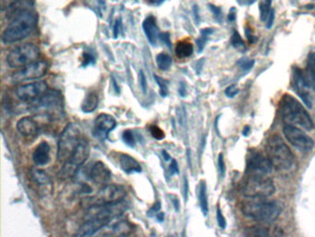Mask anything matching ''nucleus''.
<instances>
[{"instance_id": "13", "label": "nucleus", "mask_w": 315, "mask_h": 237, "mask_svg": "<svg viewBox=\"0 0 315 237\" xmlns=\"http://www.w3.org/2000/svg\"><path fill=\"white\" fill-rule=\"evenodd\" d=\"M273 168L267 156L255 150L249 152L246 163V172L248 175H268L272 172Z\"/></svg>"}, {"instance_id": "54", "label": "nucleus", "mask_w": 315, "mask_h": 237, "mask_svg": "<svg viewBox=\"0 0 315 237\" xmlns=\"http://www.w3.org/2000/svg\"><path fill=\"white\" fill-rule=\"evenodd\" d=\"M257 0H237L238 5L240 6H251L253 3H255Z\"/></svg>"}, {"instance_id": "40", "label": "nucleus", "mask_w": 315, "mask_h": 237, "mask_svg": "<svg viewBox=\"0 0 315 237\" xmlns=\"http://www.w3.org/2000/svg\"><path fill=\"white\" fill-rule=\"evenodd\" d=\"M217 223H218L219 227H220L221 229H223V230L226 229V227H227V222H226V219H225V217L223 215L222 212H221V210H220L219 206H217Z\"/></svg>"}, {"instance_id": "56", "label": "nucleus", "mask_w": 315, "mask_h": 237, "mask_svg": "<svg viewBox=\"0 0 315 237\" xmlns=\"http://www.w3.org/2000/svg\"><path fill=\"white\" fill-rule=\"evenodd\" d=\"M171 201L173 203L176 212H179V211H180V201H179V198H178L177 196H172V200H171Z\"/></svg>"}, {"instance_id": "29", "label": "nucleus", "mask_w": 315, "mask_h": 237, "mask_svg": "<svg viewBox=\"0 0 315 237\" xmlns=\"http://www.w3.org/2000/svg\"><path fill=\"white\" fill-rule=\"evenodd\" d=\"M307 78L315 90V52L310 53L307 63Z\"/></svg>"}, {"instance_id": "26", "label": "nucleus", "mask_w": 315, "mask_h": 237, "mask_svg": "<svg viewBox=\"0 0 315 237\" xmlns=\"http://www.w3.org/2000/svg\"><path fill=\"white\" fill-rule=\"evenodd\" d=\"M175 52H176L177 57L180 58H186V57H191L192 55L193 46L191 42L182 40L177 44Z\"/></svg>"}, {"instance_id": "32", "label": "nucleus", "mask_w": 315, "mask_h": 237, "mask_svg": "<svg viewBox=\"0 0 315 237\" xmlns=\"http://www.w3.org/2000/svg\"><path fill=\"white\" fill-rule=\"evenodd\" d=\"M245 235L253 237L269 236L270 232H269L268 229L265 227L253 226L246 229Z\"/></svg>"}, {"instance_id": "62", "label": "nucleus", "mask_w": 315, "mask_h": 237, "mask_svg": "<svg viewBox=\"0 0 315 237\" xmlns=\"http://www.w3.org/2000/svg\"><path fill=\"white\" fill-rule=\"evenodd\" d=\"M249 133H250V127H249V126H246V127H245V129L243 131V134H244L245 136H247Z\"/></svg>"}, {"instance_id": "24", "label": "nucleus", "mask_w": 315, "mask_h": 237, "mask_svg": "<svg viewBox=\"0 0 315 237\" xmlns=\"http://www.w3.org/2000/svg\"><path fill=\"white\" fill-rule=\"evenodd\" d=\"M17 129L24 136H32L37 134L38 125L33 118L24 117L17 123Z\"/></svg>"}, {"instance_id": "10", "label": "nucleus", "mask_w": 315, "mask_h": 237, "mask_svg": "<svg viewBox=\"0 0 315 237\" xmlns=\"http://www.w3.org/2000/svg\"><path fill=\"white\" fill-rule=\"evenodd\" d=\"M40 57V50L37 46L26 43L11 50L7 56V63L11 68H22L37 62Z\"/></svg>"}, {"instance_id": "22", "label": "nucleus", "mask_w": 315, "mask_h": 237, "mask_svg": "<svg viewBox=\"0 0 315 237\" xmlns=\"http://www.w3.org/2000/svg\"><path fill=\"white\" fill-rule=\"evenodd\" d=\"M32 160L34 163L38 166H45L50 161V145L49 144L43 141L37 145L36 150L32 153Z\"/></svg>"}, {"instance_id": "34", "label": "nucleus", "mask_w": 315, "mask_h": 237, "mask_svg": "<svg viewBox=\"0 0 315 237\" xmlns=\"http://www.w3.org/2000/svg\"><path fill=\"white\" fill-rule=\"evenodd\" d=\"M231 45L232 47L237 49L239 52H245L247 50V47L245 45V43L243 41L242 38L238 32L234 31L232 36H231Z\"/></svg>"}, {"instance_id": "14", "label": "nucleus", "mask_w": 315, "mask_h": 237, "mask_svg": "<svg viewBox=\"0 0 315 237\" xmlns=\"http://www.w3.org/2000/svg\"><path fill=\"white\" fill-rule=\"evenodd\" d=\"M47 69H48V64L47 62L39 61V62H32L25 67H22L20 71L14 72L11 75V83H19L29 81V80L39 79L47 73Z\"/></svg>"}, {"instance_id": "2", "label": "nucleus", "mask_w": 315, "mask_h": 237, "mask_svg": "<svg viewBox=\"0 0 315 237\" xmlns=\"http://www.w3.org/2000/svg\"><path fill=\"white\" fill-rule=\"evenodd\" d=\"M279 111L288 124L300 126L307 131L313 129L314 124L310 114L294 97L285 94L279 103Z\"/></svg>"}, {"instance_id": "63", "label": "nucleus", "mask_w": 315, "mask_h": 237, "mask_svg": "<svg viewBox=\"0 0 315 237\" xmlns=\"http://www.w3.org/2000/svg\"><path fill=\"white\" fill-rule=\"evenodd\" d=\"M98 2L100 5L104 8V6H106V4H104V0H98Z\"/></svg>"}, {"instance_id": "45", "label": "nucleus", "mask_w": 315, "mask_h": 237, "mask_svg": "<svg viewBox=\"0 0 315 237\" xmlns=\"http://www.w3.org/2000/svg\"><path fill=\"white\" fill-rule=\"evenodd\" d=\"M218 170H219V173L221 177H224L225 175V172H226V165H225V162H224V158H223V155H219L218 157Z\"/></svg>"}, {"instance_id": "18", "label": "nucleus", "mask_w": 315, "mask_h": 237, "mask_svg": "<svg viewBox=\"0 0 315 237\" xmlns=\"http://www.w3.org/2000/svg\"><path fill=\"white\" fill-rule=\"evenodd\" d=\"M133 232V226L127 221L112 220L95 235L97 236H127Z\"/></svg>"}, {"instance_id": "52", "label": "nucleus", "mask_w": 315, "mask_h": 237, "mask_svg": "<svg viewBox=\"0 0 315 237\" xmlns=\"http://www.w3.org/2000/svg\"><path fill=\"white\" fill-rule=\"evenodd\" d=\"M179 94L182 98H185L187 95L186 84L181 82L180 83V87H179Z\"/></svg>"}, {"instance_id": "9", "label": "nucleus", "mask_w": 315, "mask_h": 237, "mask_svg": "<svg viewBox=\"0 0 315 237\" xmlns=\"http://www.w3.org/2000/svg\"><path fill=\"white\" fill-rule=\"evenodd\" d=\"M90 153V145L88 141L83 138L82 143L78 146L76 151L73 153L68 160L63 163L62 168L58 172V177L61 180H68L80 170L83 163L88 159Z\"/></svg>"}, {"instance_id": "48", "label": "nucleus", "mask_w": 315, "mask_h": 237, "mask_svg": "<svg viewBox=\"0 0 315 237\" xmlns=\"http://www.w3.org/2000/svg\"><path fill=\"white\" fill-rule=\"evenodd\" d=\"M274 9H272L271 11H270V13H269L268 18H267V21H266V28L267 29H270V28H272V26L274 24Z\"/></svg>"}, {"instance_id": "46", "label": "nucleus", "mask_w": 315, "mask_h": 237, "mask_svg": "<svg viewBox=\"0 0 315 237\" xmlns=\"http://www.w3.org/2000/svg\"><path fill=\"white\" fill-rule=\"evenodd\" d=\"M139 85H141V88H142L143 92L145 94L146 93V91H147V82H146V77H145L144 71H141V72H139Z\"/></svg>"}, {"instance_id": "35", "label": "nucleus", "mask_w": 315, "mask_h": 237, "mask_svg": "<svg viewBox=\"0 0 315 237\" xmlns=\"http://www.w3.org/2000/svg\"><path fill=\"white\" fill-rule=\"evenodd\" d=\"M155 82L158 84V86L160 88V96L162 98H165L167 97V95L169 93V89H168V85L169 83L167 80H165L164 78L160 77L158 75H155Z\"/></svg>"}, {"instance_id": "19", "label": "nucleus", "mask_w": 315, "mask_h": 237, "mask_svg": "<svg viewBox=\"0 0 315 237\" xmlns=\"http://www.w3.org/2000/svg\"><path fill=\"white\" fill-rule=\"evenodd\" d=\"M116 126H117V121L115 120L113 116L109 114H100L94 122L93 135L101 141H104L108 139L109 133L113 131L116 128Z\"/></svg>"}, {"instance_id": "44", "label": "nucleus", "mask_w": 315, "mask_h": 237, "mask_svg": "<svg viewBox=\"0 0 315 237\" xmlns=\"http://www.w3.org/2000/svg\"><path fill=\"white\" fill-rule=\"evenodd\" d=\"M18 0H1V10L2 11H8L15 5Z\"/></svg>"}, {"instance_id": "25", "label": "nucleus", "mask_w": 315, "mask_h": 237, "mask_svg": "<svg viewBox=\"0 0 315 237\" xmlns=\"http://www.w3.org/2000/svg\"><path fill=\"white\" fill-rule=\"evenodd\" d=\"M98 106V95L96 92H91L83 100L82 104V110L84 113L93 112Z\"/></svg>"}, {"instance_id": "38", "label": "nucleus", "mask_w": 315, "mask_h": 237, "mask_svg": "<svg viewBox=\"0 0 315 237\" xmlns=\"http://www.w3.org/2000/svg\"><path fill=\"white\" fill-rule=\"evenodd\" d=\"M150 133L152 136L156 140H163L165 138V132L159 128L157 125H152L150 127Z\"/></svg>"}, {"instance_id": "60", "label": "nucleus", "mask_w": 315, "mask_h": 237, "mask_svg": "<svg viewBox=\"0 0 315 237\" xmlns=\"http://www.w3.org/2000/svg\"><path fill=\"white\" fill-rule=\"evenodd\" d=\"M162 154H163V157H164V159H165L166 161L170 160V155L168 154L165 150H163V151H162Z\"/></svg>"}, {"instance_id": "61", "label": "nucleus", "mask_w": 315, "mask_h": 237, "mask_svg": "<svg viewBox=\"0 0 315 237\" xmlns=\"http://www.w3.org/2000/svg\"><path fill=\"white\" fill-rule=\"evenodd\" d=\"M156 219L159 221V222H163L164 219H165V213H159L156 215Z\"/></svg>"}, {"instance_id": "17", "label": "nucleus", "mask_w": 315, "mask_h": 237, "mask_svg": "<svg viewBox=\"0 0 315 237\" xmlns=\"http://www.w3.org/2000/svg\"><path fill=\"white\" fill-rule=\"evenodd\" d=\"M85 175L89 181L96 186H103L108 185L111 179V170L102 161H96L90 166L85 171Z\"/></svg>"}, {"instance_id": "59", "label": "nucleus", "mask_w": 315, "mask_h": 237, "mask_svg": "<svg viewBox=\"0 0 315 237\" xmlns=\"http://www.w3.org/2000/svg\"><path fill=\"white\" fill-rule=\"evenodd\" d=\"M112 84H113L114 88H115V91H116V93H119V85L117 84V82H116V80L114 79V77H112Z\"/></svg>"}, {"instance_id": "37", "label": "nucleus", "mask_w": 315, "mask_h": 237, "mask_svg": "<svg viewBox=\"0 0 315 237\" xmlns=\"http://www.w3.org/2000/svg\"><path fill=\"white\" fill-rule=\"evenodd\" d=\"M254 63L255 62L252 60V58H248V57H242L240 60H238V66L244 72H249L253 69L254 66Z\"/></svg>"}, {"instance_id": "43", "label": "nucleus", "mask_w": 315, "mask_h": 237, "mask_svg": "<svg viewBox=\"0 0 315 237\" xmlns=\"http://www.w3.org/2000/svg\"><path fill=\"white\" fill-rule=\"evenodd\" d=\"M122 30V21L121 19H118L115 21V24L113 27V36L114 38H118L120 34V32Z\"/></svg>"}, {"instance_id": "7", "label": "nucleus", "mask_w": 315, "mask_h": 237, "mask_svg": "<svg viewBox=\"0 0 315 237\" xmlns=\"http://www.w3.org/2000/svg\"><path fill=\"white\" fill-rule=\"evenodd\" d=\"M274 183L268 175H248L241 186V194L252 199L267 198L274 194Z\"/></svg>"}, {"instance_id": "31", "label": "nucleus", "mask_w": 315, "mask_h": 237, "mask_svg": "<svg viewBox=\"0 0 315 237\" xmlns=\"http://www.w3.org/2000/svg\"><path fill=\"white\" fill-rule=\"evenodd\" d=\"M156 63L161 71H167L172 65V57L166 53H159L156 56Z\"/></svg>"}, {"instance_id": "53", "label": "nucleus", "mask_w": 315, "mask_h": 237, "mask_svg": "<svg viewBox=\"0 0 315 237\" xmlns=\"http://www.w3.org/2000/svg\"><path fill=\"white\" fill-rule=\"evenodd\" d=\"M161 204L160 202H156L154 206H152V209L149 212V214H156L157 212L160 211Z\"/></svg>"}, {"instance_id": "6", "label": "nucleus", "mask_w": 315, "mask_h": 237, "mask_svg": "<svg viewBox=\"0 0 315 237\" xmlns=\"http://www.w3.org/2000/svg\"><path fill=\"white\" fill-rule=\"evenodd\" d=\"M83 140L82 130L76 123H71L64 128L57 144V161L64 163L76 151Z\"/></svg>"}, {"instance_id": "5", "label": "nucleus", "mask_w": 315, "mask_h": 237, "mask_svg": "<svg viewBox=\"0 0 315 237\" xmlns=\"http://www.w3.org/2000/svg\"><path fill=\"white\" fill-rule=\"evenodd\" d=\"M32 112L50 120L59 118L63 114V100L61 94L57 90H48L41 98L31 102Z\"/></svg>"}, {"instance_id": "8", "label": "nucleus", "mask_w": 315, "mask_h": 237, "mask_svg": "<svg viewBox=\"0 0 315 237\" xmlns=\"http://www.w3.org/2000/svg\"><path fill=\"white\" fill-rule=\"evenodd\" d=\"M126 196L127 191L124 186L119 185H106L102 186L95 195L85 198L83 205L86 208H90L109 203H115L124 200Z\"/></svg>"}, {"instance_id": "51", "label": "nucleus", "mask_w": 315, "mask_h": 237, "mask_svg": "<svg viewBox=\"0 0 315 237\" xmlns=\"http://www.w3.org/2000/svg\"><path fill=\"white\" fill-rule=\"evenodd\" d=\"M192 13H193V17H194V20L196 21L197 24H199V23H200V12H199V8H198V6H193V8H192Z\"/></svg>"}, {"instance_id": "11", "label": "nucleus", "mask_w": 315, "mask_h": 237, "mask_svg": "<svg viewBox=\"0 0 315 237\" xmlns=\"http://www.w3.org/2000/svg\"><path fill=\"white\" fill-rule=\"evenodd\" d=\"M127 210H128V203L124 199L115 203H109L87 208V212L84 217L85 220L101 219L111 222L112 220L121 216Z\"/></svg>"}, {"instance_id": "49", "label": "nucleus", "mask_w": 315, "mask_h": 237, "mask_svg": "<svg viewBox=\"0 0 315 237\" xmlns=\"http://www.w3.org/2000/svg\"><path fill=\"white\" fill-rule=\"evenodd\" d=\"M161 41L165 44L167 47L171 48L170 36L168 33H163L160 35Z\"/></svg>"}, {"instance_id": "36", "label": "nucleus", "mask_w": 315, "mask_h": 237, "mask_svg": "<svg viewBox=\"0 0 315 237\" xmlns=\"http://www.w3.org/2000/svg\"><path fill=\"white\" fill-rule=\"evenodd\" d=\"M122 139L127 145H129L130 147H134L136 144V138H135L134 132L132 130L124 131L122 134Z\"/></svg>"}, {"instance_id": "39", "label": "nucleus", "mask_w": 315, "mask_h": 237, "mask_svg": "<svg viewBox=\"0 0 315 237\" xmlns=\"http://www.w3.org/2000/svg\"><path fill=\"white\" fill-rule=\"evenodd\" d=\"M95 62V57H93V55L90 53V52H84L83 55V63H82V66L83 67H86L89 65H92L94 64Z\"/></svg>"}, {"instance_id": "3", "label": "nucleus", "mask_w": 315, "mask_h": 237, "mask_svg": "<svg viewBox=\"0 0 315 237\" xmlns=\"http://www.w3.org/2000/svg\"><path fill=\"white\" fill-rule=\"evenodd\" d=\"M241 205V212L244 216L253 221L261 222H272L281 214L282 209L278 203L265 201L263 199L248 198Z\"/></svg>"}, {"instance_id": "23", "label": "nucleus", "mask_w": 315, "mask_h": 237, "mask_svg": "<svg viewBox=\"0 0 315 237\" xmlns=\"http://www.w3.org/2000/svg\"><path fill=\"white\" fill-rule=\"evenodd\" d=\"M119 165L122 170L130 174V173H139L142 172V166L134 158L127 154H122L119 158Z\"/></svg>"}, {"instance_id": "33", "label": "nucleus", "mask_w": 315, "mask_h": 237, "mask_svg": "<svg viewBox=\"0 0 315 237\" xmlns=\"http://www.w3.org/2000/svg\"><path fill=\"white\" fill-rule=\"evenodd\" d=\"M271 5L272 0H261L259 4V11H260V19L263 22H266L268 18L269 13L271 11Z\"/></svg>"}, {"instance_id": "30", "label": "nucleus", "mask_w": 315, "mask_h": 237, "mask_svg": "<svg viewBox=\"0 0 315 237\" xmlns=\"http://www.w3.org/2000/svg\"><path fill=\"white\" fill-rule=\"evenodd\" d=\"M213 33H214V30L212 28H204L201 31V36L196 40L197 49H198L199 53H201L204 49L206 42L208 41V38H209V36L212 35Z\"/></svg>"}, {"instance_id": "27", "label": "nucleus", "mask_w": 315, "mask_h": 237, "mask_svg": "<svg viewBox=\"0 0 315 237\" xmlns=\"http://www.w3.org/2000/svg\"><path fill=\"white\" fill-rule=\"evenodd\" d=\"M199 203H200V206H201V210H202L203 216H207L209 209H208L206 184H205L204 181H202L200 183V187H199Z\"/></svg>"}, {"instance_id": "1", "label": "nucleus", "mask_w": 315, "mask_h": 237, "mask_svg": "<svg viewBox=\"0 0 315 237\" xmlns=\"http://www.w3.org/2000/svg\"><path fill=\"white\" fill-rule=\"evenodd\" d=\"M38 18L33 11L23 10L19 11L11 23L2 34L4 44H12L21 41L36 31Z\"/></svg>"}, {"instance_id": "42", "label": "nucleus", "mask_w": 315, "mask_h": 237, "mask_svg": "<svg viewBox=\"0 0 315 237\" xmlns=\"http://www.w3.org/2000/svg\"><path fill=\"white\" fill-rule=\"evenodd\" d=\"M209 9H210V11H212L213 14L217 21H221L223 17L221 9L217 6L212 5V4H209Z\"/></svg>"}, {"instance_id": "28", "label": "nucleus", "mask_w": 315, "mask_h": 237, "mask_svg": "<svg viewBox=\"0 0 315 237\" xmlns=\"http://www.w3.org/2000/svg\"><path fill=\"white\" fill-rule=\"evenodd\" d=\"M31 177L32 181L38 184L40 186H44V185H47L49 182H50V178L49 176L47 175V173L43 170L40 169H37V168H31Z\"/></svg>"}, {"instance_id": "47", "label": "nucleus", "mask_w": 315, "mask_h": 237, "mask_svg": "<svg viewBox=\"0 0 315 237\" xmlns=\"http://www.w3.org/2000/svg\"><path fill=\"white\" fill-rule=\"evenodd\" d=\"M169 170H170L171 175H175L180 173V169L176 160H171L170 166H169Z\"/></svg>"}, {"instance_id": "41", "label": "nucleus", "mask_w": 315, "mask_h": 237, "mask_svg": "<svg viewBox=\"0 0 315 237\" xmlns=\"http://www.w3.org/2000/svg\"><path fill=\"white\" fill-rule=\"evenodd\" d=\"M239 92V89H238V85L236 84H231L229 85L228 87H227L225 94L227 96V98H235Z\"/></svg>"}, {"instance_id": "20", "label": "nucleus", "mask_w": 315, "mask_h": 237, "mask_svg": "<svg viewBox=\"0 0 315 237\" xmlns=\"http://www.w3.org/2000/svg\"><path fill=\"white\" fill-rule=\"evenodd\" d=\"M109 222H110L109 221L101 220V219L85 220V222L79 228V230H78L75 235L76 236H93V235H95L103 226H106Z\"/></svg>"}, {"instance_id": "12", "label": "nucleus", "mask_w": 315, "mask_h": 237, "mask_svg": "<svg viewBox=\"0 0 315 237\" xmlns=\"http://www.w3.org/2000/svg\"><path fill=\"white\" fill-rule=\"evenodd\" d=\"M283 134L286 139L300 151L308 152L314 146V141L308 134H305L302 130L296 127L293 124H285Z\"/></svg>"}, {"instance_id": "55", "label": "nucleus", "mask_w": 315, "mask_h": 237, "mask_svg": "<svg viewBox=\"0 0 315 237\" xmlns=\"http://www.w3.org/2000/svg\"><path fill=\"white\" fill-rule=\"evenodd\" d=\"M235 18H236V9L232 8L230 11H229V13H228L227 19H228L229 21H233L235 20Z\"/></svg>"}, {"instance_id": "57", "label": "nucleus", "mask_w": 315, "mask_h": 237, "mask_svg": "<svg viewBox=\"0 0 315 237\" xmlns=\"http://www.w3.org/2000/svg\"><path fill=\"white\" fill-rule=\"evenodd\" d=\"M188 192H189V183H188L187 177H185V179H184V198H185V201H187V199H188Z\"/></svg>"}, {"instance_id": "50", "label": "nucleus", "mask_w": 315, "mask_h": 237, "mask_svg": "<svg viewBox=\"0 0 315 237\" xmlns=\"http://www.w3.org/2000/svg\"><path fill=\"white\" fill-rule=\"evenodd\" d=\"M245 35H246V37H247V39H248V41L250 43H254V42L256 41V36L253 35V31L250 29V28H246V30H245Z\"/></svg>"}, {"instance_id": "58", "label": "nucleus", "mask_w": 315, "mask_h": 237, "mask_svg": "<svg viewBox=\"0 0 315 237\" xmlns=\"http://www.w3.org/2000/svg\"><path fill=\"white\" fill-rule=\"evenodd\" d=\"M165 0H147V2L152 6H155V7H157V6H160L165 2Z\"/></svg>"}, {"instance_id": "15", "label": "nucleus", "mask_w": 315, "mask_h": 237, "mask_svg": "<svg viewBox=\"0 0 315 237\" xmlns=\"http://www.w3.org/2000/svg\"><path fill=\"white\" fill-rule=\"evenodd\" d=\"M292 73V85L296 93L298 94V96L307 106V108H312V98L310 89L311 85L308 78L306 77L303 72L299 68L295 67Z\"/></svg>"}, {"instance_id": "4", "label": "nucleus", "mask_w": 315, "mask_h": 237, "mask_svg": "<svg viewBox=\"0 0 315 237\" xmlns=\"http://www.w3.org/2000/svg\"><path fill=\"white\" fill-rule=\"evenodd\" d=\"M265 151L269 160L276 170H289L294 165V155L278 134H273L269 137Z\"/></svg>"}, {"instance_id": "21", "label": "nucleus", "mask_w": 315, "mask_h": 237, "mask_svg": "<svg viewBox=\"0 0 315 237\" xmlns=\"http://www.w3.org/2000/svg\"><path fill=\"white\" fill-rule=\"evenodd\" d=\"M143 29L151 45L155 46L157 40L160 38L161 33L156 23V19L154 16H148L145 19L143 22Z\"/></svg>"}, {"instance_id": "16", "label": "nucleus", "mask_w": 315, "mask_h": 237, "mask_svg": "<svg viewBox=\"0 0 315 237\" xmlns=\"http://www.w3.org/2000/svg\"><path fill=\"white\" fill-rule=\"evenodd\" d=\"M48 91V85L44 81L22 84L16 88L17 98L22 102H33Z\"/></svg>"}]
</instances>
